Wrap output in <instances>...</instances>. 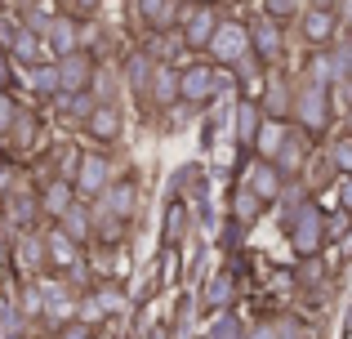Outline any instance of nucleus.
Segmentation results:
<instances>
[{
  "label": "nucleus",
  "mask_w": 352,
  "mask_h": 339,
  "mask_svg": "<svg viewBox=\"0 0 352 339\" xmlns=\"http://www.w3.org/2000/svg\"><path fill=\"white\" fill-rule=\"evenodd\" d=\"M290 116H294V130L299 134H326L330 130V85H317V80H303L299 94L290 98Z\"/></svg>",
  "instance_id": "1"
},
{
  "label": "nucleus",
  "mask_w": 352,
  "mask_h": 339,
  "mask_svg": "<svg viewBox=\"0 0 352 339\" xmlns=\"http://www.w3.org/2000/svg\"><path fill=\"white\" fill-rule=\"evenodd\" d=\"M321 241H326V215H321V206L303 201L299 215L290 219V245H294V254L308 259V254L321 250Z\"/></svg>",
  "instance_id": "2"
},
{
  "label": "nucleus",
  "mask_w": 352,
  "mask_h": 339,
  "mask_svg": "<svg viewBox=\"0 0 352 339\" xmlns=\"http://www.w3.org/2000/svg\"><path fill=\"white\" fill-rule=\"evenodd\" d=\"M54 72H58V94L63 98L89 94V85H94V54L76 50V54H67V58H54Z\"/></svg>",
  "instance_id": "3"
},
{
  "label": "nucleus",
  "mask_w": 352,
  "mask_h": 339,
  "mask_svg": "<svg viewBox=\"0 0 352 339\" xmlns=\"http://www.w3.org/2000/svg\"><path fill=\"white\" fill-rule=\"evenodd\" d=\"M112 179H116V174H112V161H107L103 152H85V157H80V166H76V174H72V192H76V197H85V201H98Z\"/></svg>",
  "instance_id": "4"
},
{
  "label": "nucleus",
  "mask_w": 352,
  "mask_h": 339,
  "mask_svg": "<svg viewBox=\"0 0 352 339\" xmlns=\"http://www.w3.org/2000/svg\"><path fill=\"white\" fill-rule=\"evenodd\" d=\"M210 63H219V67H228V63H245L250 54V27L245 23H219V32L210 36Z\"/></svg>",
  "instance_id": "5"
},
{
  "label": "nucleus",
  "mask_w": 352,
  "mask_h": 339,
  "mask_svg": "<svg viewBox=\"0 0 352 339\" xmlns=\"http://www.w3.org/2000/svg\"><path fill=\"white\" fill-rule=\"evenodd\" d=\"M245 27H250V54H254V63H258V67H272V63L285 54V32H281V23H272V18L258 14L254 23H245Z\"/></svg>",
  "instance_id": "6"
},
{
  "label": "nucleus",
  "mask_w": 352,
  "mask_h": 339,
  "mask_svg": "<svg viewBox=\"0 0 352 339\" xmlns=\"http://www.w3.org/2000/svg\"><path fill=\"white\" fill-rule=\"evenodd\" d=\"M219 9L214 5H188V14H183V45H188L192 54H206L210 50V36L219 32Z\"/></svg>",
  "instance_id": "7"
},
{
  "label": "nucleus",
  "mask_w": 352,
  "mask_h": 339,
  "mask_svg": "<svg viewBox=\"0 0 352 339\" xmlns=\"http://www.w3.org/2000/svg\"><path fill=\"white\" fill-rule=\"evenodd\" d=\"M245 188H250V197H254L258 206H272V201L285 197V174L276 170L272 161H258L254 157V166L245 170Z\"/></svg>",
  "instance_id": "8"
},
{
  "label": "nucleus",
  "mask_w": 352,
  "mask_h": 339,
  "mask_svg": "<svg viewBox=\"0 0 352 339\" xmlns=\"http://www.w3.org/2000/svg\"><path fill=\"white\" fill-rule=\"evenodd\" d=\"M214 85H219V67H210V63H188L179 72V98L183 103H206L214 94Z\"/></svg>",
  "instance_id": "9"
},
{
  "label": "nucleus",
  "mask_w": 352,
  "mask_h": 339,
  "mask_svg": "<svg viewBox=\"0 0 352 339\" xmlns=\"http://www.w3.org/2000/svg\"><path fill=\"white\" fill-rule=\"evenodd\" d=\"M98 206H103L107 219L125 223V219L138 210V183H134V179H112V183H107V192L98 197Z\"/></svg>",
  "instance_id": "10"
},
{
  "label": "nucleus",
  "mask_w": 352,
  "mask_h": 339,
  "mask_svg": "<svg viewBox=\"0 0 352 339\" xmlns=\"http://www.w3.org/2000/svg\"><path fill=\"white\" fill-rule=\"evenodd\" d=\"M335 32H339V14L330 5H317V9L303 14V41H308L312 50H330Z\"/></svg>",
  "instance_id": "11"
},
{
  "label": "nucleus",
  "mask_w": 352,
  "mask_h": 339,
  "mask_svg": "<svg viewBox=\"0 0 352 339\" xmlns=\"http://www.w3.org/2000/svg\"><path fill=\"white\" fill-rule=\"evenodd\" d=\"M41 41L50 45L54 58H67V54L80 50V23L76 18H50V27L41 32Z\"/></svg>",
  "instance_id": "12"
},
{
  "label": "nucleus",
  "mask_w": 352,
  "mask_h": 339,
  "mask_svg": "<svg viewBox=\"0 0 352 339\" xmlns=\"http://www.w3.org/2000/svg\"><path fill=\"white\" fill-rule=\"evenodd\" d=\"M290 139V125L285 121H276V116H263V125H258V134H254V157L258 161H276V152H281V143Z\"/></svg>",
  "instance_id": "13"
},
{
  "label": "nucleus",
  "mask_w": 352,
  "mask_h": 339,
  "mask_svg": "<svg viewBox=\"0 0 352 339\" xmlns=\"http://www.w3.org/2000/svg\"><path fill=\"white\" fill-rule=\"evenodd\" d=\"M85 130H89V139H98V143H116L120 139V112L112 103H94L89 116H85Z\"/></svg>",
  "instance_id": "14"
},
{
  "label": "nucleus",
  "mask_w": 352,
  "mask_h": 339,
  "mask_svg": "<svg viewBox=\"0 0 352 339\" xmlns=\"http://www.w3.org/2000/svg\"><path fill=\"white\" fill-rule=\"evenodd\" d=\"M45 259H50V268H54V272H67V268H76L80 245L72 241V237H63L58 228H54V232H50V241H45Z\"/></svg>",
  "instance_id": "15"
},
{
  "label": "nucleus",
  "mask_w": 352,
  "mask_h": 339,
  "mask_svg": "<svg viewBox=\"0 0 352 339\" xmlns=\"http://www.w3.org/2000/svg\"><path fill=\"white\" fill-rule=\"evenodd\" d=\"M303 161H308V134H299V130H290V139L281 143V152H276V161L272 166L290 179V174H299L303 170Z\"/></svg>",
  "instance_id": "16"
},
{
  "label": "nucleus",
  "mask_w": 352,
  "mask_h": 339,
  "mask_svg": "<svg viewBox=\"0 0 352 339\" xmlns=\"http://www.w3.org/2000/svg\"><path fill=\"white\" fill-rule=\"evenodd\" d=\"M72 197H76V192H72V179H54L50 188L41 192V210H45L50 219H63V215L72 210Z\"/></svg>",
  "instance_id": "17"
},
{
  "label": "nucleus",
  "mask_w": 352,
  "mask_h": 339,
  "mask_svg": "<svg viewBox=\"0 0 352 339\" xmlns=\"http://www.w3.org/2000/svg\"><path fill=\"white\" fill-rule=\"evenodd\" d=\"M138 18H143L147 27H156V32H165V27L179 18V0H138Z\"/></svg>",
  "instance_id": "18"
},
{
  "label": "nucleus",
  "mask_w": 352,
  "mask_h": 339,
  "mask_svg": "<svg viewBox=\"0 0 352 339\" xmlns=\"http://www.w3.org/2000/svg\"><path fill=\"white\" fill-rule=\"evenodd\" d=\"M41 50H45V41H41V32H32V27H18L14 36H9V54H14L18 63H41Z\"/></svg>",
  "instance_id": "19"
},
{
  "label": "nucleus",
  "mask_w": 352,
  "mask_h": 339,
  "mask_svg": "<svg viewBox=\"0 0 352 339\" xmlns=\"http://www.w3.org/2000/svg\"><path fill=\"white\" fill-rule=\"evenodd\" d=\"M258 125H263V107H258L254 98H241V107H236V139L245 143V148L254 143Z\"/></svg>",
  "instance_id": "20"
},
{
  "label": "nucleus",
  "mask_w": 352,
  "mask_h": 339,
  "mask_svg": "<svg viewBox=\"0 0 352 339\" xmlns=\"http://www.w3.org/2000/svg\"><path fill=\"white\" fill-rule=\"evenodd\" d=\"M174 94H179V72H174V67H165V63H156L152 85H147V98H152V103H170Z\"/></svg>",
  "instance_id": "21"
},
{
  "label": "nucleus",
  "mask_w": 352,
  "mask_h": 339,
  "mask_svg": "<svg viewBox=\"0 0 352 339\" xmlns=\"http://www.w3.org/2000/svg\"><path fill=\"white\" fill-rule=\"evenodd\" d=\"M308 80H317V85H335V80H344V76H339V63H335V54H330V50H317V54H312Z\"/></svg>",
  "instance_id": "22"
},
{
  "label": "nucleus",
  "mask_w": 352,
  "mask_h": 339,
  "mask_svg": "<svg viewBox=\"0 0 352 339\" xmlns=\"http://www.w3.org/2000/svg\"><path fill=\"white\" fill-rule=\"evenodd\" d=\"M27 85L41 89V94H58V72H54V63H32V67H27Z\"/></svg>",
  "instance_id": "23"
},
{
  "label": "nucleus",
  "mask_w": 352,
  "mask_h": 339,
  "mask_svg": "<svg viewBox=\"0 0 352 339\" xmlns=\"http://www.w3.org/2000/svg\"><path fill=\"white\" fill-rule=\"evenodd\" d=\"M58 232H63V237H72V241L80 245V241L89 237V219H85V210H76V206H72L67 215L58 219Z\"/></svg>",
  "instance_id": "24"
},
{
  "label": "nucleus",
  "mask_w": 352,
  "mask_h": 339,
  "mask_svg": "<svg viewBox=\"0 0 352 339\" xmlns=\"http://www.w3.org/2000/svg\"><path fill=\"white\" fill-rule=\"evenodd\" d=\"M152 72H156L152 54H134V63H129V85H134L138 94H147V85H152Z\"/></svg>",
  "instance_id": "25"
},
{
  "label": "nucleus",
  "mask_w": 352,
  "mask_h": 339,
  "mask_svg": "<svg viewBox=\"0 0 352 339\" xmlns=\"http://www.w3.org/2000/svg\"><path fill=\"white\" fill-rule=\"evenodd\" d=\"M299 14V0H263V18H272V23H290V18Z\"/></svg>",
  "instance_id": "26"
},
{
  "label": "nucleus",
  "mask_w": 352,
  "mask_h": 339,
  "mask_svg": "<svg viewBox=\"0 0 352 339\" xmlns=\"http://www.w3.org/2000/svg\"><path fill=\"white\" fill-rule=\"evenodd\" d=\"M232 299V277H214V286H206V308H223Z\"/></svg>",
  "instance_id": "27"
},
{
  "label": "nucleus",
  "mask_w": 352,
  "mask_h": 339,
  "mask_svg": "<svg viewBox=\"0 0 352 339\" xmlns=\"http://www.w3.org/2000/svg\"><path fill=\"white\" fill-rule=\"evenodd\" d=\"M14 125H18V103H14V94H9V89H0V139H5Z\"/></svg>",
  "instance_id": "28"
},
{
  "label": "nucleus",
  "mask_w": 352,
  "mask_h": 339,
  "mask_svg": "<svg viewBox=\"0 0 352 339\" xmlns=\"http://www.w3.org/2000/svg\"><path fill=\"white\" fill-rule=\"evenodd\" d=\"M58 339H94V326H89L85 317H67V322L58 326Z\"/></svg>",
  "instance_id": "29"
},
{
  "label": "nucleus",
  "mask_w": 352,
  "mask_h": 339,
  "mask_svg": "<svg viewBox=\"0 0 352 339\" xmlns=\"http://www.w3.org/2000/svg\"><path fill=\"white\" fill-rule=\"evenodd\" d=\"M330 161H335L339 174H352V134H348V139H339L335 148H330Z\"/></svg>",
  "instance_id": "30"
},
{
  "label": "nucleus",
  "mask_w": 352,
  "mask_h": 339,
  "mask_svg": "<svg viewBox=\"0 0 352 339\" xmlns=\"http://www.w3.org/2000/svg\"><path fill=\"white\" fill-rule=\"evenodd\" d=\"M335 63H339V76H344V80H352V41H344V45H339Z\"/></svg>",
  "instance_id": "31"
},
{
  "label": "nucleus",
  "mask_w": 352,
  "mask_h": 339,
  "mask_svg": "<svg viewBox=\"0 0 352 339\" xmlns=\"http://www.w3.org/2000/svg\"><path fill=\"white\" fill-rule=\"evenodd\" d=\"M183 228H188V215H183V206H174L170 219H165V232H170V237H183Z\"/></svg>",
  "instance_id": "32"
},
{
  "label": "nucleus",
  "mask_w": 352,
  "mask_h": 339,
  "mask_svg": "<svg viewBox=\"0 0 352 339\" xmlns=\"http://www.w3.org/2000/svg\"><path fill=\"white\" fill-rule=\"evenodd\" d=\"M250 339H276V326H254Z\"/></svg>",
  "instance_id": "33"
},
{
  "label": "nucleus",
  "mask_w": 352,
  "mask_h": 339,
  "mask_svg": "<svg viewBox=\"0 0 352 339\" xmlns=\"http://www.w3.org/2000/svg\"><path fill=\"white\" fill-rule=\"evenodd\" d=\"M9 80H14V76H9V58L0 54V89H9Z\"/></svg>",
  "instance_id": "34"
},
{
  "label": "nucleus",
  "mask_w": 352,
  "mask_h": 339,
  "mask_svg": "<svg viewBox=\"0 0 352 339\" xmlns=\"http://www.w3.org/2000/svg\"><path fill=\"white\" fill-rule=\"evenodd\" d=\"M188 5H219V0H188Z\"/></svg>",
  "instance_id": "35"
},
{
  "label": "nucleus",
  "mask_w": 352,
  "mask_h": 339,
  "mask_svg": "<svg viewBox=\"0 0 352 339\" xmlns=\"http://www.w3.org/2000/svg\"><path fill=\"white\" fill-rule=\"evenodd\" d=\"M80 5H85V9H89V5H98V0H80Z\"/></svg>",
  "instance_id": "36"
}]
</instances>
